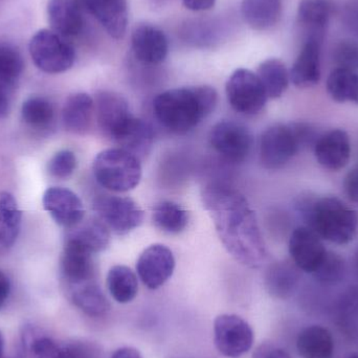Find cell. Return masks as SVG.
<instances>
[{"label":"cell","mask_w":358,"mask_h":358,"mask_svg":"<svg viewBox=\"0 0 358 358\" xmlns=\"http://www.w3.org/2000/svg\"><path fill=\"white\" fill-rule=\"evenodd\" d=\"M94 110L101 129L113 141L134 119L127 101L113 92H101L96 94Z\"/></svg>","instance_id":"12"},{"label":"cell","mask_w":358,"mask_h":358,"mask_svg":"<svg viewBox=\"0 0 358 358\" xmlns=\"http://www.w3.org/2000/svg\"><path fill=\"white\" fill-rule=\"evenodd\" d=\"M336 69H346L358 73V42L355 40H342L334 48Z\"/></svg>","instance_id":"39"},{"label":"cell","mask_w":358,"mask_h":358,"mask_svg":"<svg viewBox=\"0 0 358 358\" xmlns=\"http://www.w3.org/2000/svg\"><path fill=\"white\" fill-rule=\"evenodd\" d=\"M300 150L289 125L277 124L261 136L259 155L265 169H281Z\"/></svg>","instance_id":"10"},{"label":"cell","mask_w":358,"mask_h":358,"mask_svg":"<svg viewBox=\"0 0 358 358\" xmlns=\"http://www.w3.org/2000/svg\"><path fill=\"white\" fill-rule=\"evenodd\" d=\"M214 343L223 357L240 358L252 349L254 331L239 315H221L214 322Z\"/></svg>","instance_id":"8"},{"label":"cell","mask_w":358,"mask_h":358,"mask_svg":"<svg viewBox=\"0 0 358 358\" xmlns=\"http://www.w3.org/2000/svg\"><path fill=\"white\" fill-rule=\"evenodd\" d=\"M42 203L56 223L67 229L79 225L85 214L79 196L65 187H52L46 189Z\"/></svg>","instance_id":"14"},{"label":"cell","mask_w":358,"mask_h":358,"mask_svg":"<svg viewBox=\"0 0 358 358\" xmlns=\"http://www.w3.org/2000/svg\"><path fill=\"white\" fill-rule=\"evenodd\" d=\"M202 201L227 252L244 266H260L266 250L256 215L243 194L225 183L213 182L202 191Z\"/></svg>","instance_id":"1"},{"label":"cell","mask_w":358,"mask_h":358,"mask_svg":"<svg viewBox=\"0 0 358 358\" xmlns=\"http://www.w3.org/2000/svg\"><path fill=\"white\" fill-rule=\"evenodd\" d=\"M131 48L138 62L145 65H157L167 58L169 41L159 27L149 23H141L132 31Z\"/></svg>","instance_id":"13"},{"label":"cell","mask_w":358,"mask_h":358,"mask_svg":"<svg viewBox=\"0 0 358 358\" xmlns=\"http://www.w3.org/2000/svg\"><path fill=\"white\" fill-rule=\"evenodd\" d=\"M113 39H123L127 31V0H80Z\"/></svg>","instance_id":"19"},{"label":"cell","mask_w":358,"mask_h":358,"mask_svg":"<svg viewBox=\"0 0 358 358\" xmlns=\"http://www.w3.org/2000/svg\"><path fill=\"white\" fill-rule=\"evenodd\" d=\"M210 142L219 155L233 163L245 161L252 146L250 130L234 121L217 123L210 130Z\"/></svg>","instance_id":"9"},{"label":"cell","mask_w":358,"mask_h":358,"mask_svg":"<svg viewBox=\"0 0 358 358\" xmlns=\"http://www.w3.org/2000/svg\"><path fill=\"white\" fill-rule=\"evenodd\" d=\"M355 271H357V273L358 275V250L357 252V255H355Z\"/></svg>","instance_id":"52"},{"label":"cell","mask_w":358,"mask_h":358,"mask_svg":"<svg viewBox=\"0 0 358 358\" xmlns=\"http://www.w3.org/2000/svg\"><path fill=\"white\" fill-rule=\"evenodd\" d=\"M257 76L260 79L268 98H280L283 96L289 85V71L279 59H267L261 63Z\"/></svg>","instance_id":"30"},{"label":"cell","mask_w":358,"mask_h":358,"mask_svg":"<svg viewBox=\"0 0 358 358\" xmlns=\"http://www.w3.org/2000/svg\"><path fill=\"white\" fill-rule=\"evenodd\" d=\"M217 92L210 86L176 88L162 92L153 102L155 117L170 131L185 134L214 111Z\"/></svg>","instance_id":"2"},{"label":"cell","mask_w":358,"mask_h":358,"mask_svg":"<svg viewBox=\"0 0 358 358\" xmlns=\"http://www.w3.org/2000/svg\"><path fill=\"white\" fill-rule=\"evenodd\" d=\"M301 269L289 261L273 263L267 269L265 285L267 292L278 299H287L294 294L301 279Z\"/></svg>","instance_id":"26"},{"label":"cell","mask_w":358,"mask_h":358,"mask_svg":"<svg viewBox=\"0 0 358 358\" xmlns=\"http://www.w3.org/2000/svg\"><path fill=\"white\" fill-rule=\"evenodd\" d=\"M183 6L193 12H204L210 10L216 3V0H182Z\"/></svg>","instance_id":"47"},{"label":"cell","mask_w":358,"mask_h":358,"mask_svg":"<svg viewBox=\"0 0 358 358\" xmlns=\"http://www.w3.org/2000/svg\"><path fill=\"white\" fill-rule=\"evenodd\" d=\"M225 90L229 105L241 115H257L268 99L257 73L246 69H236L231 73Z\"/></svg>","instance_id":"6"},{"label":"cell","mask_w":358,"mask_h":358,"mask_svg":"<svg viewBox=\"0 0 358 358\" xmlns=\"http://www.w3.org/2000/svg\"><path fill=\"white\" fill-rule=\"evenodd\" d=\"M69 237L79 242L94 255L106 250L110 242L108 229L99 219H92L82 225L79 224V227Z\"/></svg>","instance_id":"35"},{"label":"cell","mask_w":358,"mask_h":358,"mask_svg":"<svg viewBox=\"0 0 358 358\" xmlns=\"http://www.w3.org/2000/svg\"><path fill=\"white\" fill-rule=\"evenodd\" d=\"M322 46L323 43L313 40L303 42L302 48L289 71L290 81L296 87H313L319 83Z\"/></svg>","instance_id":"21"},{"label":"cell","mask_w":358,"mask_h":358,"mask_svg":"<svg viewBox=\"0 0 358 358\" xmlns=\"http://www.w3.org/2000/svg\"><path fill=\"white\" fill-rule=\"evenodd\" d=\"M92 252L67 237L61 257V275L66 287L94 280V264Z\"/></svg>","instance_id":"16"},{"label":"cell","mask_w":358,"mask_h":358,"mask_svg":"<svg viewBox=\"0 0 358 358\" xmlns=\"http://www.w3.org/2000/svg\"><path fill=\"white\" fill-rule=\"evenodd\" d=\"M153 221L165 233L178 234L187 227L189 215L176 202L162 201L153 210Z\"/></svg>","instance_id":"36"},{"label":"cell","mask_w":358,"mask_h":358,"mask_svg":"<svg viewBox=\"0 0 358 358\" xmlns=\"http://www.w3.org/2000/svg\"><path fill=\"white\" fill-rule=\"evenodd\" d=\"M12 88L0 84V121L8 117L10 109V96H12Z\"/></svg>","instance_id":"46"},{"label":"cell","mask_w":358,"mask_h":358,"mask_svg":"<svg viewBox=\"0 0 358 358\" xmlns=\"http://www.w3.org/2000/svg\"><path fill=\"white\" fill-rule=\"evenodd\" d=\"M173 252L163 244H153L144 250L136 263L138 277L149 289L162 287L173 275Z\"/></svg>","instance_id":"11"},{"label":"cell","mask_w":358,"mask_h":358,"mask_svg":"<svg viewBox=\"0 0 358 358\" xmlns=\"http://www.w3.org/2000/svg\"><path fill=\"white\" fill-rule=\"evenodd\" d=\"M289 126L300 151L309 148L313 149L321 136L317 127L307 122H298V123L289 124Z\"/></svg>","instance_id":"42"},{"label":"cell","mask_w":358,"mask_h":358,"mask_svg":"<svg viewBox=\"0 0 358 358\" xmlns=\"http://www.w3.org/2000/svg\"><path fill=\"white\" fill-rule=\"evenodd\" d=\"M22 214L16 199L8 192L0 194V257L14 248L21 229Z\"/></svg>","instance_id":"24"},{"label":"cell","mask_w":358,"mask_h":358,"mask_svg":"<svg viewBox=\"0 0 358 358\" xmlns=\"http://www.w3.org/2000/svg\"><path fill=\"white\" fill-rule=\"evenodd\" d=\"M66 289L73 304L90 317H103L110 310L108 299L94 280Z\"/></svg>","instance_id":"25"},{"label":"cell","mask_w":358,"mask_h":358,"mask_svg":"<svg viewBox=\"0 0 358 358\" xmlns=\"http://www.w3.org/2000/svg\"><path fill=\"white\" fill-rule=\"evenodd\" d=\"M21 117L31 129L48 130L54 126L56 110L54 105L43 96H31L21 107Z\"/></svg>","instance_id":"31"},{"label":"cell","mask_w":358,"mask_h":358,"mask_svg":"<svg viewBox=\"0 0 358 358\" xmlns=\"http://www.w3.org/2000/svg\"><path fill=\"white\" fill-rule=\"evenodd\" d=\"M107 287L117 303L127 304L132 302L138 294V278L129 267L117 265L107 275Z\"/></svg>","instance_id":"32"},{"label":"cell","mask_w":358,"mask_h":358,"mask_svg":"<svg viewBox=\"0 0 358 358\" xmlns=\"http://www.w3.org/2000/svg\"><path fill=\"white\" fill-rule=\"evenodd\" d=\"M345 192L351 201L358 203V167L347 174L344 181Z\"/></svg>","instance_id":"45"},{"label":"cell","mask_w":358,"mask_h":358,"mask_svg":"<svg viewBox=\"0 0 358 358\" xmlns=\"http://www.w3.org/2000/svg\"><path fill=\"white\" fill-rule=\"evenodd\" d=\"M29 54L40 71L52 75L69 71L76 60L73 46L52 29H41L33 36Z\"/></svg>","instance_id":"5"},{"label":"cell","mask_w":358,"mask_h":358,"mask_svg":"<svg viewBox=\"0 0 358 358\" xmlns=\"http://www.w3.org/2000/svg\"><path fill=\"white\" fill-rule=\"evenodd\" d=\"M62 344L50 338L42 328L25 324L20 330L18 358H61Z\"/></svg>","instance_id":"22"},{"label":"cell","mask_w":358,"mask_h":358,"mask_svg":"<svg viewBox=\"0 0 358 358\" xmlns=\"http://www.w3.org/2000/svg\"><path fill=\"white\" fill-rule=\"evenodd\" d=\"M150 1L152 2L155 6H164V3H165L167 0H150Z\"/></svg>","instance_id":"51"},{"label":"cell","mask_w":358,"mask_h":358,"mask_svg":"<svg viewBox=\"0 0 358 358\" xmlns=\"http://www.w3.org/2000/svg\"><path fill=\"white\" fill-rule=\"evenodd\" d=\"M22 56L18 48L6 42H0V84L14 90L22 75Z\"/></svg>","instance_id":"37"},{"label":"cell","mask_w":358,"mask_h":358,"mask_svg":"<svg viewBox=\"0 0 358 358\" xmlns=\"http://www.w3.org/2000/svg\"><path fill=\"white\" fill-rule=\"evenodd\" d=\"M328 94L338 103L358 104V73L346 69H334L326 83Z\"/></svg>","instance_id":"34"},{"label":"cell","mask_w":358,"mask_h":358,"mask_svg":"<svg viewBox=\"0 0 358 358\" xmlns=\"http://www.w3.org/2000/svg\"><path fill=\"white\" fill-rule=\"evenodd\" d=\"M298 210L306 227L317 234L321 239L344 245L355 239L358 227L357 212L338 198L302 199Z\"/></svg>","instance_id":"3"},{"label":"cell","mask_w":358,"mask_h":358,"mask_svg":"<svg viewBox=\"0 0 358 358\" xmlns=\"http://www.w3.org/2000/svg\"><path fill=\"white\" fill-rule=\"evenodd\" d=\"M348 358H358V355H351V357H349Z\"/></svg>","instance_id":"53"},{"label":"cell","mask_w":358,"mask_h":358,"mask_svg":"<svg viewBox=\"0 0 358 358\" xmlns=\"http://www.w3.org/2000/svg\"><path fill=\"white\" fill-rule=\"evenodd\" d=\"M323 242L308 227H296L289 239V254L292 262L305 273H313L325 256Z\"/></svg>","instance_id":"17"},{"label":"cell","mask_w":358,"mask_h":358,"mask_svg":"<svg viewBox=\"0 0 358 358\" xmlns=\"http://www.w3.org/2000/svg\"><path fill=\"white\" fill-rule=\"evenodd\" d=\"M77 168V157L69 150L59 151L48 163V173L55 178L65 179L73 176Z\"/></svg>","instance_id":"41"},{"label":"cell","mask_w":358,"mask_h":358,"mask_svg":"<svg viewBox=\"0 0 358 358\" xmlns=\"http://www.w3.org/2000/svg\"><path fill=\"white\" fill-rule=\"evenodd\" d=\"M346 264L344 259L336 252H326L319 267L313 273L315 279L322 285H336L344 279Z\"/></svg>","instance_id":"38"},{"label":"cell","mask_w":358,"mask_h":358,"mask_svg":"<svg viewBox=\"0 0 358 358\" xmlns=\"http://www.w3.org/2000/svg\"><path fill=\"white\" fill-rule=\"evenodd\" d=\"M10 284L8 278L0 271V308H2L10 296Z\"/></svg>","instance_id":"48"},{"label":"cell","mask_w":358,"mask_h":358,"mask_svg":"<svg viewBox=\"0 0 358 358\" xmlns=\"http://www.w3.org/2000/svg\"><path fill=\"white\" fill-rule=\"evenodd\" d=\"M336 320L343 334L358 342V286L349 287L338 299Z\"/></svg>","instance_id":"33"},{"label":"cell","mask_w":358,"mask_h":358,"mask_svg":"<svg viewBox=\"0 0 358 358\" xmlns=\"http://www.w3.org/2000/svg\"><path fill=\"white\" fill-rule=\"evenodd\" d=\"M332 12L331 0H301L296 24L302 34L303 42L313 40L324 43Z\"/></svg>","instance_id":"15"},{"label":"cell","mask_w":358,"mask_h":358,"mask_svg":"<svg viewBox=\"0 0 358 358\" xmlns=\"http://www.w3.org/2000/svg\"><path fill=\"white\" fill-rule=\"evenodd\" d=\"M343 23L347 31L358 39V0H348L343 10Z\"/></svg>","instance_id":"43"},{"label":"cell","mask_w":358,"mask_h":358,"mask_svg":"<svg viewBox=\"0 0 358 358\" xmlns=\"http://www.w3.org/2000/svg\"><path fill=\"white\" fill-rule=\"evenodd\" d=\"M110 358H143L140 351L132 347H123L115 351Z\"/></svg>","instance_id":"49"},{"label":"cell","mask_w":358,"mask_h":358,"mask_svg":"<svg viewBox=\"0 0 358 358\" xmlns=\"http://www.w3.org/2000/svg\"><path fill=\"white\" fill-rule=\"evenodd\" d=\"M296 349L303 358H332L334 338L326 328L310 326L301 332L296 341Z\"/></svg>","instance_id":"29"},{"label":"cell","mask_w":358,"mask_h":358,"mask_svg":"<svg viewBox=\"0 0 358 358\" xmlns=\"http://www.w3.org/2000/svg\"><path fill=\"white\" fill-rule=\"evenodd\" d=\"M94 210L99 220L117 235L130 233L144 220L142 208L131 198L123 196H100L94 200Z\"/></svg>","instance_id":"7"},{"label":"cell","mask_w":358,"mask_h":358,"mask_svg":"<svg viewBox=\"0 0 358 358\" xmlns=\"http://www.w3.org/2000/svg\"><path fill=\"white\" fill-rule=\"evenodd\" d=\"M61 358H104L102 347L88 340H75L62 344Z\"/></svg>","instance_id":"40"},{"label":"cell","mask_w":358,"mask_h":358,"mask_svg":"<svg viewBox=\"0 0 358 358\" xmlns=\"http://www.w3.org/2000/svg\"><path fill=\"white\" fill-rule=\"evenodd\" d=\"M252 358H292L284 349L271 344L265 343L260 345L255 351Z\"/></svg>","instance_id":"44"},{"label":"cell","mask_w":358,"mask_h":358,"mask_svg":"<svg viewBox=\"0 0 358 358\" xmlns=\"http://www.w3.org/2000/svg\"><path fill=\"white\" fill-rule=\"evenodd\" d=\"M3 349H4V338H3V336H2L1 331H0V358H2V355H3Z\"/></svg>","instance_id":"50"},{"label":"cell","mask_w":358,"mask_h":358,"mask_svg":"<svg viewBox=\"0 0 358 358\" xmlns=\"http://www.w3.org/2000/svg\"><path fill=\"white\" fill-rule=\"evenodd\" d=\"M155 141L152 127L143 120L134 117L125 129L115 138V142L123 150L131 153L138 159L150 152Z\"/></svg>","instance_id":"27"},{"label":"cell","mask_w":358,"mask_h":358,"mask_svg":"<svg viewBox=\"0 0 358 358\" xmlns=\"http://www.w3.org/2000/svg\"><path fill=\"white\" fill-rule=\"evenodd\" d=\"M242 15L245 22L256 31L275 27L282 15V0H243Z\"/></svg>","instance_id":"28"},{"label":"cell","mask_w":358,"mask_h":358,"mask_svg":"<svg viewBox=\"0 0 358 358\" xmlns=\"http://www.w3.org/2000/svg\"><path fill=\"white\" fill-rule=\"evenodd\" d=\"M94 111V101L85 92H78L67 98L62 110L65 129L73 134H84L90 129Z\"/></svg>","instance_id":"23"},{"label":"cell","mask_w":358,"mask_h":358,"mask_svg":"<svg viewBox=\"0 0 358 358\" xmlns=\"http://www.w3.org/2000/svg\"><path fill=\"white\" fill-rule=\"evenodd\" d=\"M48 16L52 31L63 38L75 37L84 27L80 0H48Z\"/></svg>","instance_id":"20"},{"label":"cell","mask_w":358,"mask_h":358,"mask_svg":"<svg viewBox=\"0 0 358 358\" xmlns=\"http://www.w3.org/2000/svg\"><path fill=\"white\" fill-rule=\"evenodd\" d=\"M92 169L103 187L117 193L131 191L142 178L140 159L121 148L106 149L99 153Z\"/></svg>","instance_id":"4"},{"label":"cell","mask_w":358,"mask_h":358,"mask_svg":"<svg viewBox=\"0 0 358 358\" xmlns=\"http://www.w3.org/2000/svg\"><path fill=\"white\" fill-rule=\"evenodd\" d=\"M313 150L322 167L330 171H338L344 169L350 161V138L345 130H330L321 134Z\"/></svg>","instance_id":"18"}]
</instances>
